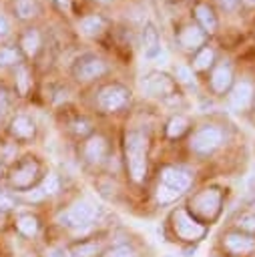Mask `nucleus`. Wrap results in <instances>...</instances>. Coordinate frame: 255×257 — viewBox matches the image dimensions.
Returning a JSON list of instances; mask_svg holds the SVG:
<instances>
[{
  "label": "nucleus",
  "mask_w": 255,
  "mask_h": 257,
  "mask_svg": "<svg viewBox=\"0 0 255 257\" xmlns=\"http://www.w3.org/2000/svg\"><path fill=\"white\" fill-rule=\"evenodd\" d=\"M239 227L245 231H255V213H245L239 217Z\"/></svg>",
  "instance_id": "30"
},
{
  "label": "nucleus",
  "mask_w": 255,
  "mask_h": 257,
  "mask_svg": "<svg viewBox=\"0 0 255 257\" xmlns=\"http://www.w3.org/2000/svg\"><path fill=\"white\" fill-rule=\"evenodd\" d=\"M14 62H18V52L8 46L0 48V66H10Z\"/></svg>",
  "instance_id": "29"
},
{
  "label": "nucleus",
  "mask_w": 255,
  "mask_h": 257,
  "mask_svg": "<svg viewBox=\"0 0 255 257\" xmlns=\"http://www.w3.org/2000/svg\"><path fill=\"white\" fill-rule=\"evenodd\" d=\"M12 133L16 137H22V139H28L34 135V124L28 116H16L12 120Z\"/></svg>",
  "instance_id": "19"
},
{
  "label": "nucleus",
  "mask_w": 255,
  "mask_h": 257,
  "mask_svg": "<svg viewBox=\"0 0 255 257\" xmlns=\"http://www.w3.org/2000/svg\"><path fill=\"white\" fill-rule=\"evenodd\" d=\"M18 90L24 94L28 90V70L26 68H20L18 70Z\"/></svg>",
  "instance_id": "32"
},
{
  "label": "nucleus",
  "mask_w": 255,
  "mask_h": 257,
  "mask_svg": "<svg viewBox=\"0 0 255 257\" xmlns=\"http://www.w3.org/2000/svg\"><path fill=\"white\" fill-rule=\"evenodd\" d=\"M50 257H70V253L64 251V249H52L50 251Z\"/></svg>",
  "instance_id": "36"
},
{
  "label": "nucleus",
  "mask_w": 255,
  "mask_h": 257,
  "mask_svg": "<svg viewBox=\"0 0 255 257\" xmlns=\"http://www.w3.org/2000/svg\"><path fill=\"white\" fill-rule=\"evenodd\" d=\"M219 205H221V193L217 189H205L199 195H195L191 201L193 211L205 219H213L219 211Z\"/></svg>",
  "instance_id": "5"
},
{
  "label": "nucleus",
  "mask_w": 255,
  "mask_h": 257,
  "mask_svg": "<svg viewBox=\"0 0 255 257\" xmlns=\"http://www.w3.org/2000/svg\"><path fill=\"white\" fill-rule=\"evenodd\" d=\"M163 185L175 189L177 193H185L189 187H191V177L185 173V171H179V169H173V167H167L163 171Z\"/></svg>",
  "instance_id": "11"
},
{
  "label": "nucleus",
  "mask_w": 255,
  "mask_h": 257,
  "mask_svg": "<svg viewBox=\"0 0 255 257\" xmlns=\"http://www.w3.org/2000/svg\"><path fill=\"white\" fill-rule=\"evenodd\" d=\"M231 82H233V72H231L229 66L221 64V66H217L213 70V74H211V86H213L215 92H219V94L225 92L231 86Z\"/></svg>",
  "instance_id": "15"
},
{
  "label": "nucleus",
  "mask_w": 255,
  "mask_h": 257,
  "mask_svg": "<svg viewBox=\"0 0 255 257\" xmlns=\"http://www.w3.org/2000/svg\"><path fill=\"white\" fill-rule=\"evenodd\" d=\"M143 40H145V56L149 60H155L159 54H161V42H159V34L155 30L153 24H147L145 26V32H143Z\"/></svg>",
  "instance_id": "14"
},
{
  "label": "nucleus",
  "mask_w": 255,
  "mask_h": 257,
  "mask_svg": "<svg viewBox=\"0 0 255 257\" xmlns=\"http://www.w3.org/2000/svg\"><path fill=\"white\" fill-rule=\"evenodd\" d=\"M16 225H18V231H20L22 235H26V237H34L36 231H38V221H36V217H32V215H22V217H18Z\"/></svg>",
  "instance_id": "23"
},
{
  "label": "nucleus",
  "mask_w": 255,
  "mask_h": 257,
  "mask_svg": "<svg viewBox=\"0 0 255 257\" xmlns=\"http://www.w3.org/2000/svg\"><path fill=\"white\" fill-rule=\"evenodd\" d=\"M104 153H106V141L100 135H94L84 143V157L88 163H100Z\"/></svg>",
  "instance_id": "13"
},
{
  "label": "nucleus",
  "mask_w": 255,
  "mask_h": 257,
  "mask_svg": "<svg viewBox=\"0 0 255 257\" xmlns=\"http://www.w3.org/2000/svg\"><path fill=\"white\" fill-rule=\"evenodd\" d=\"M126 149V165L133 181L141 183L147 175V139L139 131H131L124 141Z\"/></svg>",
  "instance_id": "1"
},
{
  "label": "nucleus",
  "mask_w": 255,
  "mask_h": 257,
  "mask_svg": "<svg viewBox=\"0 0 255 257\" xmlns=\"http://www.w3.org/2000/svg\"><path fill=\"white\" fill-rule=\"evenodd\" d=\"M221 141H223L221 128L215 126V124H205L203 128H199V131L193 135V139H191V149H193V153H197V155H209V153H213V151L221 145Z\"/></svg>",
  "instance_id": "2"
},
{
  "label": "nucleus",
  "mask_w": 255,
  "mask_h": 257,
  "mask_svg": "<svg viewBox=\"0 0 255 257\" xmlns=\"http://www.w3.org/2000/svg\"><path fill=\"white\" fill-rule=\"evenodd\" d=\"M187 126H189L187 118L181 116V114H177V116H173V118L167 122V137L177 139V137H181V135L187 131Z\"/></svg>",
  "instance_id": "22"
},
{
  "label": "nucleus",
  "mask_w": 255,
  "mask_h": 257,
  "mask_svg": "<svg viewBox=\"0 0 255 257\" xmlns=\"http://www.w3.org/2000/svg\"><path fill=\"white\" fill-rule=\"evenodd\" d=\"M249 2H251V4H255V0H249Z\"/></svg>",
  "instance_id": "39"
},
{
  "label": "nucleus",
  "mask_w": 255,
  "mask_h": 257,
  "mask_svg": "<svg viewBox=\"0 0 255 257\" xmlns=\"http://www.w3.org/2000/svg\"><path fill=\"white\" fill-rule=\"evenodd\" d=\"M179 42L183 48L187 50H193L197 46H201L205 42V32L201 30V26H195V24H187L181 32H179Z\"/></svg>",
  "instance_id": "12"
},
{
  "label": "nucleus",
  "mask_w": 255,
  "mask_h": 257,
  "mask_svg": "<svg viewBox=\"0 0 255 257\" xmlns=\"http://www.w3.org/2000/svg\"><path fill=\"white\" fill-rule=\"evenodd\" d=\"M74 126H76V133H86V131H88V124H86L84 120H80V122H76Z\"/></svg>",
  "instance_id": "37"
},
{
  "label": "nucleus",
  "mask_w": 255,
  "mask_h": 257,
  "mask_svg": "<svg viewBox=\"0 0 255 257\" xmlns=\"http://www.w3.org/2000/svg\"><path fill=\"white\" fill-rule=\"evenodd\" d=\"M20 44H22V48H24V52H26L28 56H34V54L38 52V46H40V34H38L36 30H28V32L22 36Z\"/></svg>",
  "instance_id": "21"
},
{
  "label": "nucleus",
  "mask_w": 255,
  "mask_h": 257,
  "mask_svg": "<svg viewBox=\"0 0 255 257\" xmlns=\"http://www.w3.org/2000/svg\"><path fill=\"white\" fill-rule=\"evenodd\" d=\"M56 2H58L60 6H68V4H70V0H56Z\"/></svg>",
  "instance_id": "38"
},
{
  "label": "nucleus",
  "mask_w": 255,
  "mask_h": 257,
  "mask_svg": "<svg viewBox=\"0 0 255 257\" xmlns=\"http://www.w3.org/2000/svg\"><path fill=\"white\" fill-rule=\"evenodd\" d=\"M8 30H10V24H8V20H6L4 16H0V38H4V36L8 34Z\"/></svg>",
  "instance_id": "35"
},
{
  "label": "nucleus",
  "mask_w": 255,
  "mask_h": 257,
  "mask_svg": "<svg viewBox=\"0 0 255 257\" xmlns=\"http://www.w3.org/2000/svg\"><path fill=\"white\" fill-rule=\"evenodd\" d=\"M213 58H215L213 48L205 46V48L199 50V54L195 56V60H193V68H195V70H207V68L213 64Z\"/></svg>",
  "instance_id": "24"
},
{
  "label": "nucleus",
  "mask_w": 255,
  "mask_h": 257,
  "mask_svg": "<svg viewBox=\"0 0 255 257\" xmlns=\"http://www.w3.org/2000/svg\"><path fill=\"white\" fill-rule=\"evenodd\" d=\"M36 173H38V165L32 163V161H28V163H24L20 169H16L12 173V185H16V187H28V185H32Z\"/></svg>",
  "instance_id": "16"
},
{
  "label": "nucleus",
  "mask_w": 255,
  "mask_h": 257,
  "mask_svg": "<svg viewBox=\"0 0 255 257\" xmlns=\"http://www.w3.org/2000/svg\"><path fill=\"white\" fill-rule=\"evenodd\" d=\"M98 106L104 112H114L129 102V90L120 84H106L98 90Z\"/></svg>",
  "instance_id": "3"
},
{
  "label": "nucleus",
  "mask_w": 255,
  "mask_h": 257,
  "mask_svg": "<svg viewBox=\"0 0 255 257\" xmlns=\"http://www.w3.org/2000/svg\"><path fill=\"white\" fill-rule=\"evenodd\" d=\"M74 72L82 80H92L106 72V64H104V60H100L96 56H84L82 60H78Z\"/></svg>",
  "instance_id": "10"
},
{
  "label": "nucleus",
  "mask_w": 255,
  "mask_h": 257,
  "mask_svg": "<svg viewBox=\"0 0 255 257\" xmlns=\"http://www.w3.org/2000/svg\"><path fill=\"white\" fill-rule=\"evenodd\" d=\"M173 227H175L177 235L185 241H195V239L205 235V227L199 221H195L185 209H179L173 215Z\"/></svg>",
  "instance_id": "4"
},
{
  "label": "nucleus",
  "mask_w": 255,
  "mask_h": 257,
  "mask_svg": "<svg viewBox=\"0 0 255 257\" xmlns=\"http://www.w3.org/2000/svg\"><path fill=\"white\" fill-rule=\"evenodd\" d=\"M14 207V199L6 193H0V211H10Z\"/></svg>",
  "instance_id": "33"
},
{
  "label": "nucleus",
  "mask_w": 255,
  "mask_h": 257,
  "mask_svg": "<svg viewBox=\"0 0 255 257\" xmlns=\"http://www.w3.org/2000/svg\"><path fill=\"white\" fill-rule=\"evenodd\" d=\"M104 30V20L98 14H88L80 18V32L86 36H98Z\"/></svg>",
  "instance_id": "18"
},
{
  "label": "nucleus",
  "mask_w": 255,
  "mask_h": 257,
  "mask_svg": "<svg viewBox=\"0 0 255 257\" xmlns=\"http://www.w3.org/2000/svg\"><path fill=\"white\" fill-rule=\"evenodd\" d=\"M217 2H219V6L223 10H235L237 4H239V0H217Z\"/></svg>",
  "instance_id": "34"
},
{
  "label": "nucleus",
  "mask_w": 255,
  "mask_h": 257,
  "mask_svg": "<svg viewBox=\"0 0 255 257\" xmlns=\"http://www.w3.org/2000/svg\"><path fill=\"white\" fill-rule=\"evenodd\" d=\"M195 16H197V20H199L203 32H209V34H211V32L217 30V18H215L213 10H211L207 4H199V6L195 8Z\"/></svg>",
  "instance_id": "17"
},
{
  "label": "nucleus",
  "mask_w": 255,
  "mask_h": 257,
  "mask_svg": "<svg viewBox=\"0 0 255 257\" xmlns=\"http://www.w3.org/2000/svg\"><path fill=\"white\" fill-rule=\"evenodd\" d=\"M58 189H60V181H58V177H56L54 173L46 175V179L42 181V189H40L42 195H56Z\"/></svg>",
  "instance_id": "27"
},
{
  "label": "nucleus",
  "mask_w": 255,
  "mask_h": 257,
  "mask_svg": "<svg viewBox=\"0 0 255 257\" xmlns=\"http://www.w3.org/2000/svg\"><path fill=\"white\" fill-rule=\"evenodd\" d=\"M143 90L151 96H165V94H171L175 84H173V78H169L167 74L163 72H149L143 82H141Z\"/></svg>",
  "instance_id": "6"
},
{
  "label": "nucleus",
  "mask_w": 255,
  "mask_h": 257,
  "mask_svg": "<svg viewBox=\"0 0 255 257\" xmlns=\"http://www.w3.org/2000/svg\"><path fill=\"white\" fill-rule=\"evenodd\" d=\"M181 193H177L175 189H171V187H167V185H159V189H157V199L161 201V203H171V201H175L177 197H179Z\"/></svg>",
  "instance_id": "28"
},
{
  "label": "nucleus",
  "mask_w": 255,
  "mask_h": 257,
  "mask_svg": "<svg viewBox=\"0 0 255 257\" xmlns=\"http://www.w3.org/2000/svg\"><path fill=\"white\" fill-rule=\"evenodd\" d=\"M94 217H96V211H94V207H92L88 201H78V203H74V205L66 211V215H64L66 223H68V225H74V227L88 225V223H92Z\"/></svg>",
  "instance_id": "8"
},
{
  "label": "nucleus",
  "mask_w": 255,
  "mask_h": 257,
  "mask_svg": "<svg viewBox=\"0 0 255 257\" xmlns=\"http://www.w3.org/2000/svg\"><path fill=\"white\" fill-rule=\"evenodd\" d=\"M14 10L22 20H28V18H32L36 14V4H34V0H16L14 2Z\"/></svg>",
  "instance_id": "25"
},
{
  "label": "nucleus",
  "mask_w": 255,
  "mask_h": 257,
  "mask_svg": "<svg viewBox=\"0 0 255 257\" xmlns=\"http://www.w3.org/2000/svg\"><path fill=\"white\" fill-rule=\"evenodd\" d=\"M98 251H100V245H98V243H94V241H84V243L74 245L68 253H70V257H96Z\"/></svg>",
  "instance_id": "20"
},
{
  "label": "nucleus",
  "mask_w": 255,
  "mask_h": 257,
  "mask_svg": "<svg viewBox=\"0 0 255 257\" xmlns=\"http://www.w3.org/2000/svg\"><path fill=\"white\" fill-rule=\"evenodd\" d=\"M253 94H255L253 84L247 82V80H241V82H237V84L233 86V90H231V94H229V106H231L233 110H245V108L251 104Z\"/></svg>",
  "instance_id": "9"
},
{
  "label": "nucleus",
  "mask_w": 255,
  "mask_h": 257,
  "mask_svg": "<svg viewBox=\"0 0 255 257\" xmlns=\"http://www.w3.org/2000/svg\"><path fill=\"white\" fill-rule=\"evenodd\" d=\"M223 245L233 255H247V253H251L255 249V239L251 235L241 233V231H233V233L225 235Z\"/></svg>",
  "instance_id": "7"
},
{
  "label": "nucleus",
  "mask_w": 255,
  "mask_h": 257,
  "mask_svg": "<svg viewBox=\"0 0 255 257\" xmlns=\"http://www.w3.org/2000/svg\"><path fill=\"white\" fill-rule=\"evenodd\" d=\"M175 76H177V80L183 82V84H195L193 68H189L187 64H177V66H175Z\"/></svg>",
  "instance_id": "26"
},
{
  "label": "nucleus",
  "mask_w": 255,
  "mask_h": 257,
  "mask_svg": "<svg viewBox=\"0 0 255 257\" xmlns=\"http://www.w3.org/2000/svg\"><path fill=\"white\" fill-rule=\"evenodd\" d=\"M106 257H137V255H135V251H133L131 247L120 245V247H114Z\"/></svg>",
  "instance_id": "31"
}]
</instances>
